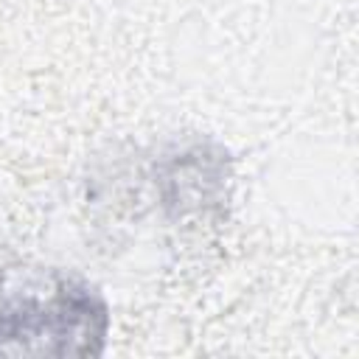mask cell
Instances as JSON below:
<instances>
[{"instance_id":"1","label":"cell","mask_w":359,"mask_h":359,"mask_svg":"<svg viewBox=\"0 0 359 359\" xmlns=\"http://www.w3.org/2000/svg\"><path fill=\"white\" fill-rule=\"evenodd\" d=\"M109 306L87 278L42 264L0 269V356H101Z\"/></svg>"}]
</instances>
